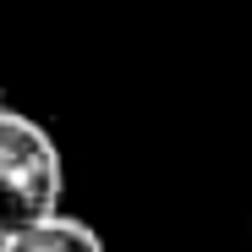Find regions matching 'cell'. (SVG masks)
<instances>
[{
	"mask_svg": "<svg viewBox=\"0 0 252 252\" xmlns=\"http://www.w3.org/2000/svg\"><path fill=\"white\" fill-rule=\"evenodd\" d=\"M66 197V159L44 121L22 110H0V241L61 214Z\"/></svg>",
	"mask_w": 252,
	"mask_h": 252,
	"instance_id": "1",
	"label": "cell"
},
{
	"mask_svg": "<svg viewBox=\"0 0 252 252\" xmlns=\"http://www.w3.org/2000/svg\"><path fill=\"white\" fill-rule=\"evenodd\" d=\"M0 252H104V236L77 214H50V220L6 236Z\"/></svg>",
	"mask_w": 252,
	"mask_h": 252,
	"instance_id": "2",
	"label": "cell"
},
{
	"mask_svg": "<svg viewBox=\"0 0 252 252\" xmlns=\"http://www.w3.org/2000/svg\"><path fill=\"white\" fill-rule=\"evenodd\" d=\"M6 104H11V99H6V82H0V110H6Z\"/></svg>",
	"mask_w": 252,
	"mask_h": 252,
	"instance_id": "3",
	"label": "cell"
},
{
	"mask_svg": "<svg viewBox=\"0 0 252 252\" xmlns=\"http://www.w3.org/2000/svg\"><path fill=\"white\" fill-rule=\"evenodd\" d=\"M247 230H252V225H247Z\"/></svg>",
	"mask_w": 252,
	"mask_h": 252,
	"instance_id": "4",
	"label": "cell"
}]
</instances>
